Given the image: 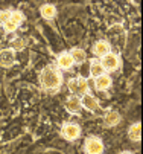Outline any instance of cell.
Segmentation results:
<instances>
[{
	"instance_id": "cell-13",
	"label": "cell",
	"mask_w": 143,
	"mask_h": 154,
	"mask_svg": "<svg viewBox=\"0 0 143 154\" xmlns=\"http://www.w3.org/2000/svg\"><path fill=\"white\" fill-rule=\"evenodd\" d=\"M94 84H96V89H97V90L104 92V90L110 89V85H111V78H110L108 75L104 73V75H100L99 78H96Z\"/></svg>"
},
{
	"instance_id": "cell-1",
	"label": "cell",
	"mask_w": 143,
	"mask_h": 154,
	"mask_svg": "<svg viewBox=\"0 0 143 154\" xmlns=\"http://www.w3.org/2000/svg\"><path fill=\"white\" fill-rule=\"evenodd\" d=\"M61 82H63V76H61V72L55 66L44 67L41 75H40V84H41V89H44V90L55 92L59 89Z\"/></svg>"
},
{
	"instance_id": "cell-3",
	"label": "cell",
	"mask_w": 143,
	"mask_h": 154,
	"mask_svg": "<svg viewBox=\"0 0 143 154\" xmlns=\"http://www.w3.org/2000/svg\"><path fill=\"white\" fill-rule=\"evenodd\" d=\"M23 14L20 12V11H11V15H9V18L6 20V23L3 25V29L6 31V32H14L20 25L23 23Z\"/></svg>"
},
{
	"instance_id": "cell-2",
	"label": "cell",
	"mask_w": 143,
	"mask_h": 154,
	"mask_svg": "<svg viewBox=\"0 0 143 154\" xmlns=\"http://www.w3.org/2000/svg\"><path fill=\"white\" fill-rule=\"evenodd\" d=\"M69 90L75 96H84L88 93V82L84 78H72L69 81Z\"/></svg>"
},
{
	"instance_id": "cell-5",
	"label": "cell",
	"mask_w": 143,
	"mask_h": 154,
	"mask_svg": "<svg viewBox=\"0 0 143 154\" xmlns=\"http://www.w3.org/2000/svg\"><path fill=\"white\" fill-rule=\"evenodd\" d=\"M61 133H63V136H64L67 140H75V139H78V137L81 136V128H79V125L70 122V124H66V125L63 127Z\"/></svg>"
},
{
	"instance_id": "cell-12",
	"label": "cell",
	"mask_w": 143,
	"mask_h": 154,
	"mask_svg": "<svg viewBox=\"0 0 143 154\" xmlns=\"http://www.w3.org/2000/svg\"><path fill=\"white\" fill-rule=\"evenodd\" d=\"M73 64H75V63H73L70 54H67V52L61 54V55L58 57V66H59V69L69 70V69H72V66H73Z\"/></svg>"
},
{
	"instance_id": "cell-20",
	"label": "cell",
	"mask_w": 143,
	"mask_h": 154,
	"mask_svg": "<svg viewBox=\"0 0 143 154\" xmlns=\"http://www.w3.org/2000/svg\"><path fill=\"white\" fill-rule=\"evenodd\" d=\"M3 38V31H0V40Z\"/></svg>"
},
{
	"instance_id": "cell-10",
	"label": "cell",
	"mask_w": 143,
	"mask_h": 154,
	"mask_svg": "<svg viewBox=\"0 0 143 154\" xmlns=\"http://www.w3.org/2000/svg\"><path fill=\"white\" fill-rule=\"evenodd\" d=\"M110 45L107 41H97L96 45L93 46V52H94V55L96 57H100V58H104L105 55H108L110 54Z\"/></svg>"
},
{
	"instance_id": "cell-15",
	"label": "cell",
	"mask_w": 143,
	"mask_h": 154,
	"mask_svg": "<svg viewBox=\"0 0 143 154\" xmlns=\"http://www.w3.org/2000/svg\"><path fill=\"white\" fill-rule=\"evenodd\" d=\"M104 67H102V64H100V61H97V60H93L91 63H90V75L96 79V78H99L100 75H104Z\"/></svg>"
},
{
	"instance_id": "cell-11",
	"label": "cell",
	"mask_w": 143,
	"mask_h": 154,
	"mask_svg": "<svg viewBox=\"0 0 143 154\" xmlns=\"http://www.w3.org/2000/svg\"><path fill=\"white\" fill-rule=\"evenodd\" d=\"M120 122V115L117 112H114V110H108V112L105 113L104 116V124L107 127H116L117 124Z\"/></svg>"
},
{
	"instance_id": "cell-16",
	"label": "cell",
	"mask_w": 143,
	"mask_h": 154,
	"mask_svg": "<svg viewBox=\"0 0 143 154\" xmlns=\"http://www.w3.org/2000/svg\"><path fill=\"white\" fill-rule=\"evenodd\" d=\"M70 57H72V60H73V63H84L85 60H87V54H85V51H82V49H79V48H75L72 52H70Z\"/></svg>"
},
{
	"instance_id": "cell-8",
	"label": "cell",
	"mask_w": 143,
	"mask_h": 154,
	"mask_svg": "<svg viewBox=\"0 0 143 154\" xmlns=\"http://www.w3.org/2000/svg\"><path fill=\"white\" fill-rule=\"evenodd\" d=\"M66 108L67 112L72 113V115H78L81 112V108H82V105H81V99L78 96H70L67 101H66Z\"/></svg>"
},
{
	"instance_id": "cell-4",
	"label": "cell",
	"mask_w": 143,
	"mask_h": 154,
	"mask_svg": "<svg viewBox=\"0 0 143 154\" xmlns=\"http://www.w3.org/2000/svg\"><path fill=\"white\" fill-rule=\"evenodd\" d=\"M85 154H102L104 152V143L97 137H88L84 145Z\"/></svg>"
},
{
	"instance_id": "cell-7",
	"label": "cell",
	"mask_w": 143,
	"mask_h": 154,
	"mask_svg": "<svg viewBox=\"0 0 143 154\" xmlns=\"http://www.w3.org/2000/svg\"><path fill=\"white\" fill-rule=\"evenodd\" d=\"M14 63H15V52L12 49L0 51V66L2 67H11Z\"/></svg>"
},
{
	"instance_id": "cell-6",
	"label": "cell",
	"mask_w": 143,
	"mask_h": 154,
	"mask_svg": "<svg viewBox=\"0 0 143 154\" xmlns=\"http://www.w3.org/2000/svg\"><path fill=\"white\" fill-rule=\"evenodd\" d=\"M100 64H102V67H104V70L113 72L119 67V57L114 55V54H108V55H105L104 58H102Z\"/></svg>"
},
{
	"instance_id": "cell-14",
	"label": "cell",
	"mask_w": 143,
	"mask_h": 154,
	"mask_svg": "<svg viewBox=\"0 0 143 154\" xmlns=\"http://www.w3.org/2000/svg\"><path fill=\"white\" fill-rule=\"evenodd\" d=\"M128 136H130V139L134 140V142H139V140L142 139V124H140V122H136V124H133V125L130 127Z\"/></svg>"
},
{
	"instance_id": "cell-21",
	"label": "cell",
	"mask_w": 143,
	"mask_h": 154,
	"mask_svg": "<svg viewBox=\"0 0 143 154\" xmlns=\"http://www.w3.org/2000/svg\"><path fill=\"white\" fill-rule=\"evenodd\" d=\"M120 154H133V152H130V151H124V152H120Z\"/></svg>"
},
{
	"instance_id": "cell-18",
	"label": "cell",
	"mask_w": 143,
	"mask_h": 154,
	"mask_svg": "<svg viewBox=\"0 0 143 154\" xmlns=\"http://www.w3.org/2000/svg\"><path fill=\"white\" fill-rule=\"evenodd\" d=\"M11 45H12V51H20L26 46V41L23 38H15V40H12Z\"/></svg>"
},
{
	"instance_id": "cell-9",
	"label": "cell",
	"mask_w": 143,
	"mask_h": 154,
	"mask_svg": "<svg viewBox=\"0 0 143 154\" xmlns=\"http://www.w3.org/2000/svg\"><path fill=\"white\" fill-rule=\"evenodd\" d=\"M81 105H82L84 108H87V110H90V112H96V110L99 108V101L93 95L87 93V95H84L82 101H81Z\"/></svg>"
},
{
	"instance_id": "cell-17",
	"label": "cell",
	"mask_w": 143,
	"mask_h": 154,
	"mask_svg": "<svg viewBox=\"0 0 143 154\" xmlns=\"http://www.w3.org/2000/svg\"><path fill=\"white\" fill-rule=\"evenodd\" d=\"M41 15L46 18V20H52L55 15H56V8L53 5H43L41 6Z\"/></svg>"
},
{
	"instance_id": "cell-19",
	"label": "cell",
	"mask_w": 143,
	"mask_h": 154,
	"mask_svg": "<svg viewBox=\"0 0 143 154\" xmlns=\"http://www.w3.org/2000/svg\"><path fill=\"white\" fill-rule=\"evenodd\" d=\"M9 15H11V9H8V11H2V12H0V26H3V25L6 23V20L9 18Z\"/></svg>"
}]
</instances>
